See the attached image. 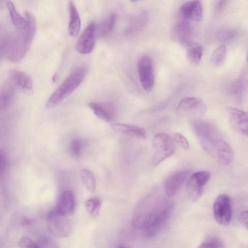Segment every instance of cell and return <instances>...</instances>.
Returning a JSON list of instances; mask_svg holds the SVG:
<instances>
[{"mask_svg": "<svg viewBox=\"0 0 248 248\" xmlns=\"http://www.w3.org/2000/svg\"><path fill=\"white\" fill-rule=\"evenodd\" d=\"M116 20V14H110L96 26V35L99 37H104L108 35L113 30Z\"/></svg>", "mask_w": 248, "mask_h": 248, "instance_id": "obj_24", "label": "cell"}, {"mask_svg": "<svg viewBox=\"0 0 248 248\" xmlns=\"http://www.w3.org/2000/svg\"><path fill=\"white\" fill-rule=\"evenodd\" d=\"M96 24L94 21L88 24L77 41L76 48L81 54H87L93 50L95 41Z\"/></svg>", "mask_w": 248, "mask_h": 248, "instance_id": "obj_11", "label": "cell"}, {"mask_svg": "<svg viewBox=\"0 0 248 248\" xmlns=\"http://www.w3.org/2000/svg\"><path fill=\"white\" fill-rule=\"evenodd\" d=\"M166 195L152 193L141 198L132 217L133 226L138 229H154L157 232L171 216L174 204Z\"/></svg>", "mask_w": 248, "mask_h": 248, "instance_id": "obj_1", "label": "cell"}, {"mask_svg": "<svg viewBox=\"0 0 248 248\" xmlns=\"http://www.w3.org/2000/svg\"><path fill=\"white\" fill-rule=\"evenodd\" d=\"M210 176L208 171L201 170L194 172L188 178L186 190L189 200L196 202L201 198L204 186L209 180Z\"/></svg>", "mask_w": 248, "mask_h": 248, "instance_id": "obj_7", "label": "cell"}, {"mask_svg": "<svg viewBox=\"0 0 248 248\" xmlns=\"http://www.w3.org/2000/svg\"><path fill=\"white\" fill-rule=\"evenodd\" d=\"M183 19L201 21L203 17L202 5L200 0H192L183 4L179 10Z\"/></svg>", "mask_w": 248, "mask_h": 248, "instance_id": "obj_14", "label": "cell"}, {"mask_svg": "<svg viewBox=\"0 0 248 248\" xmlns=\"http://www.w3.org/2000/svg\"><path fill=\"white\" fill-rule=\"evenodd\" d=\"M18 246L24 248H39L38 244L27 236H23L18 242Z\"/></svg>", "mask_w": 248, "mask_h": 248, "instance_id": "obj_33", "label": "cell"}, {"mask_svg": "<svg viewBox=\"0 0 248 248\" xmlns=\"http://www.w3.org/2000/svg\"><path fill=\"white\" fill-rule=\"evenodd\" d=\"M26 25L14 33H4L0 39V53L8 61L17 62L21 61L29 51L35 35L37 23L33 15L25 11Z\"/></svg>", "mask_w": 248, "mask_h": 248, "instance_id": "obj_2", "label": "cell"}, {"mask_svg": "<svg viewBox=\"0 0 248 248\" xmlns=\"http://www.w3.org/2000/svg\"><path fill=\"white\" fill-rule=\"evenodd\" d=\"M226 0H219L216 4V8L217 10H220L224 7Z\"/></svg>", "mask_w": 248, "mask_h": 248, "instance_id": "obj_36", "label": "cell"}, {"mask_svg": "<svg viewBox=\"0 0 248 248\" xmlns=\"http://www.w3.org/2000/svg\"><path fill=\"white\" fill-rule=\"evenodd\" d=\"M1 156H0V162H1V167H0V172L2 173L4 171L6 165V158L4 154L1 152Z\"/></svg>", "mask_w": 248, "mask_h": 248, "instance_id": "obj_35", "label": "cell"}, {"mask_svg": "<svg viewBox=\"0 0 248 248\" xmlns=\"http://www.w3.org/2000/svg\"><path fill=\"white\" fill-rule=\"evenodd\" d=\"M213 214L216 221L220 225H227L231 220L232 208L230 196L226 194L218 196L213 207Z\"/></svg>", "mask_w": 248, "mask_h": 248, "instance_id": "obj_9", "label": "cell"}, {"mask_svg": "<svg viewBox=\"0 0 248 248\" xmlns=\"http://www.w3.org/2000/svg\"><path fill=\"white\" fill-rule=\"evenodd\" d=\"M132 1H136V0H131Z\"/></svg>", "mask_w": 248, "mask_h": 248, "instance_id": "obj_39", "label": "cell"}, {"mask_svg": "<svg viewBox=\"0 0 248 248\" xmlns=\"http://www.w3.org/2000/svg\"><path fill=\"white\" fill-rule=\"evenodd\" d=\"M196 136L203 150L224 165L230 164L234 157L232 147L221 137L216 126L206 127Z\"/></svg>", "mask_w": 248, "mask_h": 248, "instance_id": "obj_3", "label": "cell"}, {"mask_svg": "<svg viewBox=\"0 0 248 248\" xmlns=\"http://www.w3.org/2000/svg\"><path fill=\"white\" fill-rule=\"evenodd\" d=\"M238 219L241 222L245 224L248 223V210L244 211L240 213L238 216Z\"/></svg>", "mask_w": 248, "mask_h": 248, "instance_id": "obj_34", "label": "cell"}, {"mask_svg": "<svg viewBox=\"0 0 248 248\" xmlns=\"http://www.w3.org/2000/svg\"><path fill=\"white\" fill-rule=\"evenodd\" d=\"M247 62L248 63V55H247Z\"/></svg>", "mask_w": 248, "mask_h": 248, "instance_id": "obj_38", "label": "cell"}, {"mask_svg": "<svg viewBox=\"0 0 248 248\" xmlns=\"http://www.w3.org/2000/svg\"><path fill=\"white\" fill-rule=\"evenodd\" d=\"M80 177L87 190L90 192L93 193L95 190L96 183L93 172L88 169H82L80 171Z\"/></svg>", "mask_w": 248, "mask_h": 248, "instance_id": "obj_26", "label": "cell"}, {"mask_svg": "<svg viewBox=\"0 0 248 248\" xmlns=\"http://www.w3.org/2000/svg\"><path fill=\"white\" fill-rule=\"evenodd\" d=\"M76 207L75 196L71 190H65L61 195L56 208L60 212L70 216L75 212Z\"/></svg>", "mask_w": 248, "mask_h": 248, "instance_id": "obj_16", "label": "cell"}, {"mask_svg": "<svg viewBox=\"0 0 248 248\" xmlns=\"http://www.w3.org/2000/svg\"><path fill=\"white\" fill-rule=\"evenodd\" d=\"M246 228L248 230V223L245 224Z\"/></svg>", "mask_w": 248, "mask_h": 248, "instance_id": "obj_37", "label": "cell"}, {"mask_svg": "<svg viewBox=\"0 0 248 248\" xmlns=\"http://www.w3.org/2000/svg\"><path fill=\"white\" fill-rule=\"evenodd\" d=\"M189 175L186 170H180L170 175L165 180L164 189L165 195L170 198L174 196Z\"/></svg>", "mask_w": 248, "mask_h": 248, "instance_id": "obj_13", "label": "cell"}, {"mask_svg": "<svg viewBox=\"0 0 248 248\" xmlns=\"http://www.w3.org/2000/svg\"><path fill=\"white\" fill-rule=\"evenodd\" d=\"M15 85L11 81L3 84L0 92V109L5 110L11 105L15 95Z\"/></svg>", "mask_w": 248, "mask_h": 248, "instance_id": "obj_22", "label": "cell"}, {"mask_svg": "<svg viewBox=\"0 0 248 248\" xmlns=\"http://www.w3.org/2000/svg\"><path fill=\"white\" fill-rule=\"evenodd\" d=\"M138 72L142 88L147 91L151 90L154 86L155 77L152 61L149 56L142 55L140 58Z\"/></svg>", "mask_w": 248, "mask_h": 248, "instance_id": "obj_10", "label": "cell"}, {"mask_svg": "<svg viewBox=\"0 0 248 248\" xmlns=\"http://www.w3.org/2000/svg\"><path fill=\"white\" fill-rule=\"evenodd\" d=\"M191 28L187 20L183 19L176 24L173 31L174 38L181 44L186 46L190 41Z\"/></svg>", "mask_w": 248, "mask_h": 248, "instance_id": "obj_19", "label": "cell"}, {"mask_svg": "<svg viewBox=\"0 0 248 248\" xmlns=\"http://www.w3.org/2000/svg\"><path fill=\"white\" fill-rule=\"evenodd\" d=\"M6 5L8 10L12 24L17 30L24 29L26 25V18L17 12L14 4L10 0H7Z\"/></svg>", "mask_w": 248, "mask_h": 248, "instance_id": "obj_25", "label": "cell"}, {"mask_svg": "<svg viewBox=\"0 0 248 248\" xmlns=\"http://www.w3.org/2000/svg\"><path fill=\"white\" fill-rule=\"evenodd\" d=\"M175 143L178 144L185 150L189 148V143L186 138L181 133H176L174 136L173 139Z\"/></svg>", "mask_w": 248, "mask_h": 248, "instance_id": "obj_32", "label": "cell"}, {"mask_svg": "<svg viewBox=\"0 0 248 248\" xmlns=\"http://www.w3.org/2000/svg\"><path fill=\"white\" fill-rule=\"evenodd\" d=\"M47 227L50 232L59 238L67 237L71 232V225L67 216L56 208L47 215Z\"/></svg>", "mask_w": 248, "mask_h": 248, "instance_id": "obj_6", "label": "cell"}, {"mask_svg": "<svg viewBox=\"0 0 248 248\" xmlns=\"http://www.w3.org/2000/svg\"><path fill=\"white\" fill-rule=\"evenodd\" d=\"M112 126L116 131L132 138L140 140H144L146 138V131L140 127L120 123L114 124Z\"/></svg>", "mask_w": 248, "mask_h": 248, "instance_id": "obj_20", "label": "cell"}, {"mask_svg": "<svg viewBox=\"0 0 248 248\" xmlns=\"http://www.w3.org/2000/svg\"><path fill=\"white\" fill-rule=\"evenodd\" d=\"M185 46L188 60L194 64H199L201 61L203 52L202 45L191 41Z\"/></svg>", "mask_w": 248, "mask_h": 248, "instance_id": "obj_23", "label": "cell"}, {"mask_svg": "<svg viewBox=\"0 0 248 248\" xmlns=\"http://www.w3.org/2000/svg\"><path fill=\"white\" fill-rule=\"evenodd\" d=\"M222 241L217 237H209L205 239L199 246L202 248H224Z\"/></svg>", "mask_w": 248, "mask_h": 248, "instance_id": "obj_30", "label": "cell"}, {"mask_svg": "<svg viewBox=\"0 0 248 248\" xmlns=\"http://www.w3.org/2000/svg\"><path fill=\"white\" fill-rule=\"evenodd\" d=\"M227 49L225 45L218 46L213 52L211 57V62L216 67L221 66L226 60Z\"/></svg>", "mask_w": 248, "mask_h": 248, "instance_id": "obj_27", "label": "cell"}, {"mask_svg": "<svg viewBox=\"0 0 248 248\" xmlns=\"http://www.w3.org/2000/svg\"><path fill=\"white\" fill-rule=\"evenodd\" d=\"M154 153L152 158V164L156 166L175 152V141L169 135L164 133L156 134L152 140Z\"/></svg>", "mask_w": 248, "mask_h": 248, "instance_id": "obj_5", "label": "cell"}, {"mask_svg": "<svg viewBox=\"0 0 248 248\" xmlns=\"http://www.w3.org/2000/svg\"><path fill=\"white\" fill-rule=\"evenodd\" d=\"M245 88V83L243 79L238 78L230 84L228 91L232 96L239 99L243 95Z\"/></svg>", "mask_w": 248, "mask_h": 248, "instance_id": "obj_28", "label": "cell"}, {"mask_svg": "<svg viewBox=\"0 0 248 248\" xmlns=\"http://www.w3.org/2000/svg\"><path fill=\"white\" fill-rule=\"evenodd\" d=\"M87 73V69L84 66L74 70L48 98L46 107H55L70 95L83 82Z\"/></svg>", "mask_w": 248, "mask_h": 248, "instance_id": "obj_4", "label": "cell"}, {"mask_svg": "<svg viewBox=\"0 0 248 248\" xmlns=\"http://www.w3.org/2000/svg\"><path fill=\"white\" fill-rule=\"evenodd\" d=\"M207 109L206 104L202 99L195 97H186L179 102L176 112L181 116H202L206 113Z\"/></svg>", "mask_w": 248, "mask_h": 248, "instance_id": "obj_8", "label": "cell"}, {"mask_svg": "<svg viewBox=\"0 0 248 248\" xmlns=\"http://www.w3.org/2000/svg\"><path fill=\"white\" fill-rule=\"evenodd\" d=\"M9 76L13 84L26 93L30 94L33 91L31 78L25 72L18 69H11Z\"/></svg>", "mask_w": 248, "mask_h": 248, "instance_id": "obj_15", "label": "cell"}, {"mask_svg": "<svg viewBox=\"0 0 248 248\" xmlns=\"http://www.w3.org/2000/svg\"><path fill=\"white\" fill-rule=\"evenodd\" d=\"M69 22L68 32L70 36L76 37L78 34L81 26V21L78 12L73 1L70 0L68 4Z\"/></svg>", "mask_w": 248, "mask_h": 248, "instance_id": "obj_21", "label": "cell"}, {"mask_svg": "<svg viewBox=\"0 0 248 248\" xmlns=\"http://www.w3.org/2000/svg\"><path fill=\"white\" fill-rule=\"evenodd\" d=\"M89 107L98 118L104 121L109 122L114 117L115 109L109 103L93 102L89 103Z\"/></svg>", "mask_w": 248, "mask_h": 248, "instance_id": "obj_17", "label": "cell"}, {"mask_svg": "<svg viewBox=\"0 0 248 248\" xmlns=\"http://www.w3.org/2000/svg\"><path fill=\"white\" fill-rule=\"evenodd\" d=\"M227 111L229 121L233 127L248 137V111L233 107L228 108Z\"/></svg>", "mask_w": 248, "mask_h": 248, "instance_id": "obj_12", "label": "cell"}, {"mask_svg": "<svg viewBox=\"0 0 248 248\" xmlns=\"http://www.w3.org/2000/svg\"><path fill=\"white\" fill-rule=\"evenodd\" d=\"M81 143L79 140H72L70 143V151L72 155L75 157H78L81 154Z\"/></svg>", "mask_w": 248, "mask_h": 248, "instance_id": "obj_31", "label": "cell"}, {"mask_svg": "<svg viewBox=\"0 0 248 248\" xmlns=\"http://www.w3.org/2000/svg\"><path fill=\"white\" fill-rule=\"evenodd\" d=\"M148 22V15L145 11H142L134 16L129 21L124 30L127 35H131L143 30Z\"/></svg>", "mask_w": 248, "mask_h": 248, "instance_id": "obj_18", "label": "cell"}, {"mask_svg": "<svg viewBox=\"0 0 248 248\" xmlns=\"http://www.w3.org/2000/svg\"><path fill=\"white\" fill-rule=\"evenodd\" d=\"M85 209L87 213L92 217H96L99 213L101 201L97 198H92L85 201Z\"/></svg>", "mask_w": 248, "mask_h": 248, "instance_id": "obj_29", "label": "cell"}]
</instances>
